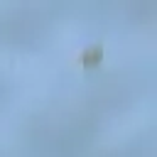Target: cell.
Segmentation results:
<instances>
[{"instance_id": "1", "label": "cell", "mask_w": 157, "mask_h": 157, "mask_svg": "<svg viewBox=\"0 0 157 157\" xmlns=\"http://www.w3.org/2000/svg\"><path fill=\"white\" fill-rule=\"evenodd\" d=\"M96 61H101V49H98V47H93L91 52L83 54V64H86V66H91V64H96Z\"/></svg>"}]
</instances>
